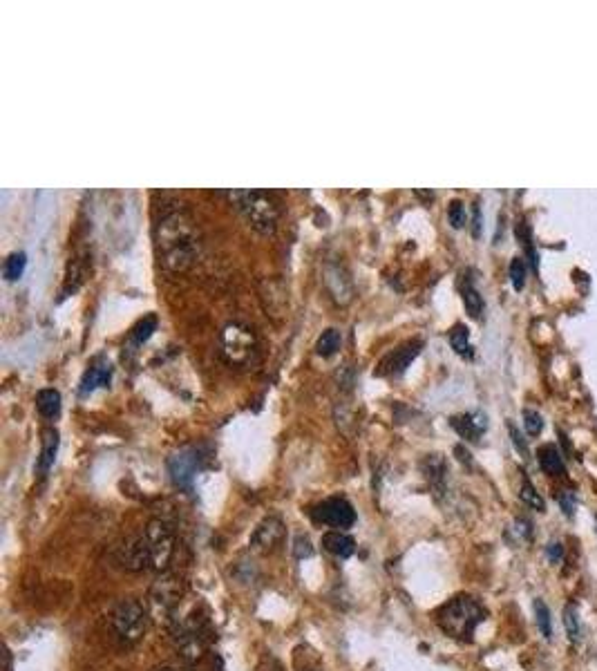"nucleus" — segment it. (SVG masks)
I'll list each match as a JSON object with an SVG mask.
<instances>
[{
	"label": "nucleus",
	"instance_id": "f257e3e1",
	"mask_svg": "<svg viewBox=\"0 0 597 671\" xmlns=\"http://www.w3.org/2000/svg\"><path fill=\"white\" fill-rule=\"evenodd\" d=\"M155 244L159 262L168 271L191 267L199 251L197 229L184 209H166L155 224Z\"/></svg>",
	"mask_w": 597,
	"mask_h": 671
},
{
	"label": "nucleus",
	"instance_id": "f03ea898",
	"mask_svg": "<svg viewBox=\"0 0 597 671\" xmlns=\"http://www.w3.org/2000/svg\"><path fill=\"white\" fill-rule=\"evenodd\" d=\"M483 620H486V609L470 595H459V598L450 600L439 613V627L450 638L463 642L472 640Z\"/></svg>",
	"mask_w": 597,
	"mask_h": 671
},
{
	"label": "nucleus",
	"instance_id": "7ed1b4c3",
	"mask_svg": "<svg viewBox=\"0 0 597 671\" xmlns=\"http://www.w3.org/2000/svg\"><path fill=\"white\" fill-rule=\"evenodd\" d=\"M229 200L233 202L246 222H249L255 231L264 235H271L278 226L280 206L278 200L267 191H231Z\"/></svg>",
	"mask_w": 597,
	"mask_h": 671
},
{
	"label": "nucleus",
	"instance_id": "20e7f679",
	"mask_svg": "<svg viewBox=\"0 0 597 671\" xmlns=\"http://www.w3.org/2000/svg\"><path fill=\"white\" fill-rule=\"evenodd\" d=\"M220 349L224 361L233 367H249L258 356V338L253 327L244 323H229L220 334Z\"/></svg>",
	"mask_w": 597,
	"mask_h": 671
},
{
	"label": "nucleus",
	"instance_id": "39448f33",
	"mask_svg": "<svg viewBox=\"0 0 597 671\" xmlns=\"http://www.w3.org/2000/svg\"><path fill=\"white\" fill-rule=\"evenodd\" d=\"M182 595H184V587H182V580L177 578V575H170L164 573L161 578L153 584V589H150V609H153V616L164 622V625H173L177 620V609H179V602H182Z\"/></svg>",
	"mask_w": 597,
	"mask_h": 671
},
{
	"label": "nucleus",
	"instance_id": "423d86ee",
	"mask_svg": "<svg viewBox=\"0 0 597 671\" xmlns=\"http://www.w3.org/2000/svg\"><path fill=\"white\" fill-rule=\"evenodd\" d=\"M148 627V611L139 600H121L112 611V629L126 645H137Z\"/></svg>",
	"mask_w": 597,
	"mask_h": 671
},
{
	"label": "nucleus",
	"instance_id": "0eeeda50",
	"mask_svg": "<svg viewBox=\"0 0 597 671\" xmlns=\"http://www.w3.org/2000/svg\"><path fill=\"white\" fill-rule=\"evenodd\" d=\"M170 638H173V645L177 656L184 660L188 665H197L202 663L206 656V640H204V631L197 625L195 620H175L170 625Z\"/></svg>",
	"mask_w": 597,
	"mask_h": 671
},
{
	"label": "nucleus",
	"instance_id": "6e6552de",
	"mask_svg": "<svg viewBox=\"0 0 597 671\" xmlns=\"http://www.w3.org/2000/svg\"><path fill=\"white\" fill-rule=\"evenodd\" d=\"M144 537L150 551V569L166 571L175 555V533L161 519H150L144 528Z\"/></svg>",
	"mask_w": 597,
	"mask_h": 671
},
{
	"label": "nucleus",
	"instance_id": "1a4fd4ad",
	"mask_svg": "<svg viewBox=\"0 0 597 671\" xmlns=\"http://www.w3.org/2000/svg\"><path fill=\"white\" fill-rule=\"evenodd\" d=\"M314 519L318 524H325L331 528H349L356 522L354 506L343 497H331L314 508Z\"/></svg>",
	"mask_w": 597,
	"mask_h": 671
},
{
	"label": "nucleus",
	"instance_id": "9d476101",
	"mask_svg": "<svg viewBox=\"0 0 597 671\" xmlns=\"http://www.w3.org/2000/svg\"><path fill=\"white\" fill-rule=\"evenodd\" d=\"M117 562L126 571H146L150 569V551L144 533L128 537L123 546L117 548Z\"/></svg>",
	"mask_w": 597,
	"mask_h": 671
},
{
	"label": "nucleus",
	"instance_id": "9b49d317",
	"mask_svg": "<svg viewBox=\"0 0 597 671\" xmlns=\"http://www.w3.org/2000/svg\"><path fill=\"white\" fill-rule=\"evenodd\" d=\"M197 470H199V457L195 450H179L168 459L170 479H173L175 486L184 488V490L193 488Z\"/></svg>",
	"mask_w": 597,
	"mask_h": 671
},
{
	"label": "nucleus",
	"instance_id": "f8f14e48",
	"mask_svg": "<svg viewBox=\"0 0 597 671\" xmlns=\"http://www.w3.org/2000/svg\"><path fill=\"white\" fill-rule=\"evenodd\" d=\"M421 347H423L421 340H410V343H405L403 347L394 349L390 356L383 358L381 365H378L376 374L378 376H401L407 370V365H410L414 358L419 356Z\"/></svg>",
	"mask_w": 597,
	"mask_h": 671
},
{
	"label": "nucleus",
	"instance_id": "ddd939ff",
	"mask_svg": "<svg viewBox=\"0 0 597 671\" xmlns=\"http://www.w3.org/2000/svg\"><path fill=\"white\" fill-rule=\"evenodd\" d=\"M284 537V524L278 517H267L262 519V524L255 528L251 535V544L260 551H271L273 546H278Z\"/></svg>",
	"mask_w": 597,
	"mask_h": 671
},
{
	"label": "nucleus",
	"instance_id": "4468645a",
	"mask_svg": "<svg viewBox=\"0 0 597 671\" xmlns=\"http://www.w3.org/2000/svg\"><path fill=\"white\" fill-rule=\"evenodd\" d=\"M110 378H112V365L108 361H103V358H94L92 365L85 370L81 378L79 394L88 396L97 390V387H108Z\"/></svg>",
	"mask_w": 597,
	"mask_h": 671
},
{
	"label": "nucleus",
	"instance_id": "2eb2a0df",
	"mask_svg": "<svg viewBox=\"0 0 597 671\" xmlns=\"http://www.w3.org/2000/svg\"><path fill=\"white\" fill-rule=\"evenodd\" d=\"M450 423H452V428L468 441H479L481 434L486 432V428H488L486 414H481V412L459 414V417H452Z\"/></svg>",
	"mask_w": 597,
	"mask_h": 671
},
{
	"label": "nucleus",
	"instance_id": "dca6fc26",
	"mask_svg": "<svg viewBox=\"0 0 597 671\" xmlns=\"http://www.w3.org/2000/svg\"><path fill=\"white\" fill-rule=\"evenodd\" d=\"M322 548H325L327 553L340 557V560H345V557L354 555L356 542H354V537H349L343 531H329L322 535Z\"/></svg>",
	"mask_w": 597,
	"mask_h": 671
},
{
	"label": "nucleus",
	"instance_id": "f3484780",
	"mask_svg": "<svg viewBox=\"0 0 597 671\" xmlns=\"http://www.w3.org/2000/svg\"><path fill=\"white\" fill-rule=\"evenodd\" d=\"M56 452H59V432H56L54 428H47L43 430V446H41L39 463H36V470H39L41 477H45L47 472H50V468L54 466Z\"/></svg>",
	"mask_w": 597,
	"mask_h": 671
},
{
	"label": "nucleus",
	"instance_id": "a211bd4d",
	"mask_svg": "<svg viewBox=\"0 0 597 671\" xmlns=\"http://www.w3.org/2000/svg\"><path fill=\"white\" fill-rule=\"evenodd\" d=\"M539 466L546 472V475L551 477H559L564 475V461H562V452H559L553 443H548V446L539 448Z\"/></svg>",
	"mask_w": 597,
	"mask_h": 671
},
{
	"label": "nucleus",
	"instance_id": "6ab92c4d",
	"mask_svg": "<svg viewBox=\"0 0 597 671\" xmlns=\"http://www.w3.org/2000/svg\"><path fill=\"white\" fill-rule=\"evenodd\" d=\"M36 408H39L45 419H56L61 412V394L56 390H50V387L41 390L36 394Z\"/></svg>",
	"mask_w": 597,
	"mask_h": 671
},
{
	"label": "nucleus",
	"instance_id": "aec40b11",
	"mask_svg": "<svg viewBox=\"0 0 597 671\" xmlns=\"http://www.w3.org/2000/svg\"><path fill=\"white\" fill-rule=\"evenodd\" d=\"M340 345H343V334H340L338 329L331 327V329H327V332H322V336L318 338L316 352H318L320 356L329 358V356H334V354L338 352Z\"/></svg>",
	"mask_w": 597,
	"mask_h": 671
},
{
	"label": "nucleus",
	"instance_id": "412c9836",
	"mask_svg": "<svg viewBox=\"0 0 597 671\" xmlns=\"http://www.w3.org/2000/svg\"><path fill=\"white\" fill-rule=\"evenodd\" d=\"M450 345L454 352L463 358H470L472 356V345H470V334H468V327L466 325H454L450 329Z\"/></svg>",
	"mask_w": 597,
	"mask_h": 671
},
{
	"label": "nucleus",
	"instance_id": "4be33fe9",
	"mask_svg": "<svg viewBox=\"0 0 597 671\" xmlns=\"http://www.w3.org/2000/svg\"><path fill=\"white\" fill-rule=\"evenodd\" d=\"M25 264H27V255L23 251L9 253L5 264H3V276H5V280L12 282V280L21 278L23 271H25Z\"/></svg>",
	"mask_w": 597,
	"mask_h": 671
},
{
	"label": "nucleus",
	"instance_id": "5701e85b",
	"mask_svg": "<svg viewBox=\"0 0 597 671\" xmlns=\"http://www.w3.org/2000/svg\"><path fill=\"white\" fill-rule=\"evenodd\" d=\"M564 627L571 642H580L582 640V622H580V613H577L575 604H566L564 609Z\"/></svg>",
	"mask_w": 597,
	"mask_h": 671
},
{
	"label": "nucleus",
	"instance_id": "b1692460",
	"mask_svg": "<svg viewBox=\"0 0 597 671\" xmlns=\"http://www.w3.org/2000/svg\"><path fill=\"white\" fill-rule=\"evenodd\" d=\"M157 329V316H146V318H141L139 323L132 327V332H130V340L135 345H144L146 340L153 336V332Z\"/></svg>",
	"mask_w": 597,
	"mask_h": 671
},
{
	"label": "nucleus",
	"instance_id": "393cba45",
	"mask_svg": "<svg viewBox=\"0 0 597 671\" xmlns=\"http://www.w3.org/2000/svg\"><path fill=\"white\" fill-rule=\"evenodd\" d=\"M463 305H466V311L468 314L479 320L481 314H483V298L479 296V291L475 289V285H472V282H468L466 287H463Z\"/></svg>",
	"mask_w": 597,
	"mask_h": 671
},
{
	"label": "nucleus",
	"instance_id": "a878e982",
	"mask_svg": "<svg viewBox=\"0 0 597 671\" xmlns=\"http://www.w3.org/2000/svg\"><path fill=\"white\" fill-rule=\"evenodd\" d=\"M519 497H521V502H524L528 508L537 510V513H544V510H546V502H544V497L537 493V488H535L533 484H530L528 479H524V484H521Z\"/></svg>",
	"mask_w": 597,
	"mask_h": 671
},
{
	"label": "nucleus",
	"instance_id": "bb28decb",
	"mask_svg": "<svg viewBox=\"0 0 597 671\" xmlns=\"http://www.w3.org/2000/svg\"><path fill=\"white\" fill-rule=\"evenodd\" d=\"M535 616H537V627L542 631V636L546 640L553 638V620H551V611H548L546 602L535 600Z\"/></svg>",
	"mask_w": 597,
	"mask_h": 671
},
{
	"label": "nucleus",
	"instance_id": "cd10ccee",
	"mask_svg": "<svg viewBox=\"0 0 597 671\" xmlns=\"http://www.w3.org/2000/svg\"><path fill=\"white\" fill-rule=\"evenodd\" d=\"M445 461L441 455H432L425 459V472H428V479H432L434 484H439V481H443L445 477Z\"/></svg>",
	"mask_w": 597,
	"mask_h": 671
},
{
	"label": "nucleus",
	"instance_id": "c85d7f7f",
	"mask_svg": "<svg viewBox=\"0 0 597 671\" xmlns=\"http://www.w3.org/2000/svg\"><path fill=\"white\" fill-rule=\"evenodd\" d=\"M524 428H526L530 437H539V434H542V430H544L542 414H539L537 410H530V408L524 410Z\"/></svg>",
	"mask_w": 597,
	"mask_h": 671
},
{
	"label": "nucleus",
	"instance_id": "c756f323",
	"mask_svg": "<svg viewBox=\"0 0 597 671\" xmlns=\"http://www.w3.org/2000/svg\"><path fill=\"white\" fill-rule=\"evenodd\" d=\"M510 280H513V287L519 291L526 285V262L524 258H513L510 262Z\"/></svg>",
	"mask_w": 597,
	"mask_h": 671
},
{
	"label": "nucleus",
	"instance_id": "7c9ffc66",
	"mask_svg": "<svg viewBox=\"0 0 597 671\" xmlns=\"http://www.w3.org/2000/svg\"><path fill=\"white\" fill-rule=\"evenodd\" d=\"M448 220L454 229H461L466 224V206H463L461 200H452L448 204Z\"/></svg>",
	"mask_w": 597,
	"mask_h": 671
},
{
	"label": "nucleus",
	"instance_id": "2f4dec72",
	"mask_svg": "<svg viewBox=\"0 0 597 671\" xmlns=\"http://www.w3.org/2000/svg\"><path fill=\"white\" fill-rule=\"evenodd\" d=\"M548 557H551L553 564H559L564 557V546L562 544H551L548 546Z\"/></svg>",
	"mask_w": 597,
	"mask_h": 671
},
{
	"label": "nucleus",
	"instance_id": "473e14b6",
	"mask_svg": "<svg viewBox=\"0 0 597 671\" xmlns=\"http://www.w3.org/2000/svg\"><path fill=\"white\" fill-rule=\"evenodd\" d=\"M510 434H513V443L517 446V450L521 452V455H528V448H526V443L521 441V434L517 432L515 425H510Z\"/></svg>",
	"mask_w": 597,
	"mask_h": 671
},
{
	"label": "nucleus",
	"instance_id": "72a5a7b5",
	"mask_svg": "<svg viewBox=\"0 0 597 671\" xmlns=\"http://www.w3.org/2000/svg\"><path fill=\"white\" fill-rule=\"evenodd\" d=\"M559 502H562V506H564V513L566 515H573V499L571 497H562V499H559Z\"/></svg>",
	"mask_w": 597,
	"mask_h": 671
},
{
	"label": "nucleus",
	"instance_id": "f704fd0d",
	"mask_svg": "<svg viewBox=\"0 0 597 671\" xmlns=\"http://www.w3.org/2000/svg\"><path fill=\"white\" fill-rule=\"evenodd\" d=\"M479 231H481V213H479V206L475 204V229H472V233L479 235Z\"/></svg>",
	"mask_w": 597,
	"mask_h": 671
},
{
	"label": "nucleus",
	"instance_id": "c9c22d12",
	"mask_svg": "<svg viewBox=\"0 0 597 671\" xmlns=\"http://www.w3.org/2000/svg\"><path fill=\"white\" fill-rule=\"evenodd\" d=\"M157 671H188V669H179V667H161Z\"/></svg>",
	"mask_w": 597,
	"mask_h": 671
},
{
	"label": "nucleus",
	"instance_id": "e433bc0d",
	"mask_svg": "<svg viewBox=\"0 0 597 671\" xmlns=\"http://www.w3.org/2000/svg\"><path fill=\"white\" fill-rule=\"evenodd\" d=\"M305 671H311V669H305Z\"/></svg>",
	"mask_w": 597,
	"mask_h": 671
}]
</instances>
